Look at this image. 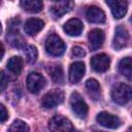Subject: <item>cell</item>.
I'll list each match as a JSON object with an SVG mask.
<instances>
[{"label":"cell","mask_w":132,"mask_h":132,"mask_svg":"<svg viewBox=\"0 0 132 132\" xmlns=\"http://www.w3.org/2000/svg\"><path fill=\"white\" fill-rule=\"evenodd\" d=\"M70 105L72 108V111L78 117V118H85L88 113V105L84 101L81 95L77 92H73L70 95Z\"/></svg>","instance_id":"cell-4"},{"label":"cell","mask_w":132,"mask_h":132,"mask_svg":"<svg viewBox=\"0 0 132 132\" xmlns=\"http://www.w3.org/2000/svg\"><path fill=\"white\" fill-rule=\"evenodd\" d=\"M96 121L102 127L109 128V129H116L121 125V120L117 116H113L106 111L99 112L96 117Z\"/></svg>","instance_id":"cell-8"},{"label":"cell","mask_w":132,"mask_h":132,"mask_svg":"<svg viewBox=\"0 0 132 132\" xmlns=\"http://www.w3.org/2000/svg\"><path fill=\"white\" fill-rule=\"evenodd\" d=\"M52 1H61V0H52Z\"/></svg>","instance_id":"cell-30"},{"label":"cell","mask_w":132,"mask_h":132,"mask_svg":"<svg viewBox=\"0 0 132 132\" xmlns=\"http://www.w3.org/2000/svg\"><path fill=\"white\" fill-rule=\"evenodd\" d=\"M129 41V33L124 26H118L114 31V37L112 45L116 50H121L128 44Z\"/></svg>","instance_id":"cell-9"},{"label":"cell","mask_w":132,"mask_h":132,"mask_svg":"<svg viewBox=\"0 0 132 132\" xmlns=\"http://www.w3.org/2000/svg\"><path fill=\"white\" fill-rule=\"evenodd\" d=\"M86 66L82 62H74L69 68V80L72 84H77L85 75Z\"/></svg>","instance_id":"cell-12"},{"label":"cell","mask_w":132,"mask_h":132,"mask_svg":"<svg viewBox=\"0 0 132 132\" xmlns=\"http://www.w3.org/2000/svg\"><path fill=\"white\" fill-rule=\"evenodd\" d=\"M47 72L51 75L52 79L57 82V84H61L64 79V73H63V69L60 65L57 64H51L47 67Z\"/></svg>","instance_id":"cell-19"},{"label":"cell","mask_w":132,"mask_h":132,"mask_svg":"<svg viewBox=\"0 0 132 132\" xmlns=\"http://www.w3.org/2000/svg\"><path fill=\"white\" fill-rule=\"evenodd\" d=\"M64 100V93L61 90H52L47 92L41 99V105L44 108H54L61 104Z\"/></svg>","instance_id":"cell-6"},{"label":"cell","mask_w":132,"mask_h":132,"mask_svg":"<svg viewBox=\"0 0 132 132\" xmlns=\"http://www.w3.org/2000/svg\"><path fill=\"white\" fill-rule=\"evenodd\" d=\"M63 29L69 36H78L82 32L84 24L78 19H70L64 24Z\"/></svg>","instance_id":"cell-13"},{"label":"cell","mask_w":132,"mask_h":132,"mask_svg":"<svg viewBox=\"0 0 132 132\" xmlns=\"http://www.w3.org/2000/svg\"><path fill=\"white\" fill-rule=\"evenodd\" d=\"M105 2L109 6L116 19H122L126 14L128 8V3L126 0H105Z\"/></svg>","instance_id":"cell-11"},{"label":"cell","mask_w":132,"mask_h":132,"mask_svg":"<svg viewBox=\"0 0 132 132\" xmlns=\"http://www.w3.org/2000/svg\"><path fill=\"white\" fill-rule=\"evenodd\" d=\"M73 6H74V3L72 0H64L63 2L52 6L51 12L55 18H61L65 13L69 12L73 8Z\"/></svg>","instance_id":"cell-16"},{"label":"cell","mask_w":132,"mask_h":132,"mask_svg":"<svg viewBox=\"0 0 132 132\" xmlns=\"http://www.w3.org/2000/svg\"><path fill=\"white\" fill-rule=\"evenodd\" d=\"M1 29H2V28H1V23H0V33H1Z\"/></svg>","instance_id":"cell-29"},{"label":"cell","mask_w":132,"mask_h":132,"mask_svg":"<svg viewBox=\"0 0 132 132\" xmlns=\"http://www.w3.org/2000/svg\"><path fill=\"white\" fill-rule=\"evenodd\" d=\"M48 128L54 132H67L74 129L71 122L62 116H54L48 121Z\"/></svg>","instance_id":"cell-5"},{"label":"cell","mask_w":132,"mask_h":132,"mask_svg":"<svg viewBox=\"0 0 132 132\" xmlns=\"http://www.w3.org/2000/svg\"><path fill=\"white\" fill-rule=\"evenodd\" d=\"M89 42L92 51H96L104 42V32L101 29H93L89 33Z\"/></svg>","instance_id":"cell-15"},{"label":"cell","mask_w":132,"mask_h":132,"mask_svg":"<svg viewBox=\"0 0 132 132\" xmlns=\"http://www.w3.org/2000/svg\"><path fill=\"white\" fill-rule=\"evenodd\" d=\"M86 88L88 90V93L90 96L94 99L97 100L100 96V85L95 78H89L86 81Z\"/></svg>","instance_id":"cell-21"},{"label":"cell","mask_w":132,"mask_h":132,"mask_svg":"<svg viewBox=\"0 0 132 132\" xmlns=\"http://www.w3.org/2000/svg\"><path fill=\"white\" fill-rule=\"evenodd\" d=\"M7 24V41L14 47H23L25 44V40L19 31L20 20L18 18L11 19Z\"/></svg>","instance_id":"cell-1"},{"label":"cell","mask_w":132,"mask_h":132,"mask_svg":"<svg viewBox=\"0 0 132 132\" xmlns=\"http://www.w3.org/2000/svg\"><path fill=\"white\" fill-rule=\"evenodd\" d=\"M66 45L62 38L57 34H51L45 40V51L48 55L59 57L64 54Z\"/></svg>","instance_id":"cell-2"},{"label":"cell","mask_w":132,"mask_h":132,"mask_svg":"<svg viewBox=\"0 0 132 132\" xmlns=\"http://www.w3.org/2000/svg\"><path fill=\"white\" fill-rule=\"evenodd\" d=\"M111 97H112V100L120 105L127 104L131 99L130 86H128L126 84L117 85L111 91Z\"/></svg>","instance_id":"cell-3"},{"label":"cell","mask_w":132,"mask_h":132,"mask_svg":"<svg viewBox=\"0 0 132 132\" xmlns=\"http://www.w3.org/2000/svg\"><path fill=\"white\" fill-rule=\"evenodd\" d=\"M7 69L13 74H20L23 69V59L21 57H11L7 62Z\"/></svg>","instance_id":"cell-22"},{"label":"cell","mask_w":132,"mask_h":132,"mask_svg":"<svg viewBox=\"0 0 132 132\" xmlns=\"http://www.w3.org/2000/svg\"><path fill=\"white\" fill-rule=\"evenodd\" d=\"M45 86V78L38 72H30L27 76V89L33 94H37Z\"/></svg>","instance_id":"cell-7"},{"label":"cell","mask_w":132,"mask_h":132,"mask_svg":"<svg viewBox=\"0 0 132 132\" xmlns=\"http://www.w3.org/2000/svg\"><path fill=\"white\" fill-rule=\"evenodd\" d=\"M6 85H7V78L5 74L2 71H0V93L4 91V89L6 88Z\"/></svg>","instance_id":"cell-27"},{"label":"cell","mask_w":132,"mask_h":132,"mask_svg":"<svg viewBox=\"0 0 132 132\" xmlns=\"http://www.w3.org/2000/svg\"><path fill=\"white\" fill-rule=\"evenodd\" d=\"M119 71L121 74H123L124 76H126L129 80L131 79V75H132V61L130 57H125L124 59H122L119 63Z\"/></svg>","instance_id":"cell-20"},{"label":"cell","mask_w":132,"mask_h":132,"mask_svg":"<svg viewBox=\"0 0 132 132\" xmlns=\"http://www.w3.org/2000/svg\"><path fill=\"white\" fill-rule=\"evenodd\" d=\"M90 63L93 70H95L96 72H105L109 68L110 59L105 54H98L92 57Z\"/></svg>","instance_id":"cell-10"},{"label":"cell","mask_w":132,"mask_h":132,"mask_svg":"<svg viewBox=\"0 0 132 132\" xmlns=\"http://www.w3.org/2000/svg\"><path fill=\"white\" fill-rule=\"evenodd\" d=\"M72 55H73L74 57H76V58H82V57H85L86 52H85L84 48L80 47V46H74V47L72 48Z\"/></svg>","instance_id":"cell-26"},{"label":"cell","mask_w":132,"mask_h":132,"mask_svg":"<svg viewBox=\"0 0 132 132\" xmlns=\"http://www.w3.org/2000/svg\"><path fill=\"white\" fill-rule=\"evenodd\" d=\"M87 20L91 23H96V24H101L105 22V13L104 11L97 7V6H91L87 10L86 13Z\"/></svg>","instance_id":"cell-17"},{"label":"cell","mask_w":132,"mask_h":132,"mask_svg":"<svg viewBox=\"0 0 132 132\" xmlns=\"http://www.w3.org/2000/svg\"><path fill=\"white\" fill-rule=\"evenodd\" d=\"M3 56H4V46H3L2 42H0V61L2 60Z\"/></svg>","instance_id":"cell-28"},{"label":"cell","mask_w":132,"mask_h":132,"mask_svg":"<svg viewBox=\"0 0 132 132\" xmlns=\"http://www.w3.org/2000/svg\"><path fill=\"white\" fill-rule=\"evenodd\" d=\"M25 56L29 63H34L37 60V56H38V51H37L36 46L28 45L25 48Z\"/></svg>","instance_id":"cell-23"},{"label":"cell","mask_w":132,"mask_h":132,"mask_svg":"<svg viewBox=\"0 0 132 132\" xmlns=\"http://www.w3.org/2000/svg\"><path fill=\"white\" fill-rule=\"evenodd\" d=\"M43 27H44V22L42 20L36 19V18H31V19L27 20L24 25L25 32L30 36L36 35L39 31H41V29Z\"/></svg>","instance_id":"cell-14"},{"label":"cell","mask_w":132,"mask_h":132,"mask_svg":"<svg viewBox=\"0 0 132 132\" xmlns=\"http://www.w3.org/2000/svg\"><path fill=\"white\" fill-rule=\"evenodd\" d=\"M9 131H29V127L22 120H15L9 127Z\"/></svg>","instance_id":"cell-24"},{"label":"cell","mask_w":132,"mask_h":132,"mask_svg":"<svg viewBox=\"0 0 132 132\" xmlns=\"http://www.w3.org/2000/svg\"><path fill=\"white\" fill-rule=\"evenodd\" d=\"M8 119V112L6 107L3 104H0V123L6 122Z\"/></svg>","instance_id":"cell-25"},{"label":"cell","mask_w":132,"mask_h":132,"mask_svg":"<svg viewBox=\"0 0 132 132\" xmlns=\"http://www.w3.org/2000/svg\"><path fill=\"white\" fill-rule=\"evenodd\" d=\"M20 3L24 10L31 13L39 12L40 10H42L43 7L42 0H21Z\"/></svg>","instance_id":"cell-18"}]
</instances>
